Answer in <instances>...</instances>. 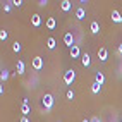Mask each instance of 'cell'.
<instances>
[{"label": "cell", "instance_id": "8", "mask_svg": "<svg viewBox=\"0 0 122 122\" xmlns=\"http://www.w3.org/2000/svg\"><path fill=\"white\" fill-rule=\"evenodd\" d=\"M71 7H72L71 0H62V2H60V9H62L64 12H69V10H71Z\"/></svg>", "mask_w": 122, "mask_h": 122}, {"label": "cell", "instance_id": "28", "mask_svg": "<svg viewBox=\"0 0 122 122\" xmlns=\"http://www.w3.org/2000/svg\"><path fill=\"white\" fill-rule=\"evenodd\" d=\"M91 122H100V119H98V117H93V119H91Z\"/></svg>", "mask_w": 122, "mask_h": 122}, {"label": "cell", "instance_id": "3", "mask_svg": "<svg viewBox=\"0 0 122 122\" xmlns=\"http://www.w3.org/2000/svg\"><path fill=\"white\" fill-rule=\"evenodd\" d=\"M31 66H33V69H35V71L43 69V59H41V57H35L33 62H31Z\"/></svg>", "mask_w": 122, "mask_h": 122}, {"label": "cell", "instance_id": "5", "mask_svg": "<svg viewBox=\"0 0 122 122\" xmlns=\"http://www.w3.org/2000/svg\"><path fill=\"white\" fill-rule=\"evenodd\" d=\"M31 24H33L35 28H40V26H41V15H40V14H33V15H31Z\"/></svg>", "mask_w": 122, "mask_h": 122}, {"label": "cell", "instance_id": "9", "mask_svg": "<svg viewBox=\"0 0 122 122\" xmlns=\"http://www.w3.org/2000/svg\"><path fill=\"white\" fill-rule=\"evenodd\" d=\"M15 69H17V74H24V71H26V64H24L22 60H17Z\"/></svg>", "mask_w": 122, "mask_h": 122}, {"label": "cell", "instance_id": "19", "mask_svg": "<svg viewBox=\"0 0 122 122\" xmlns=\"http://www.w3.org/2000/svg\"><path fill=\"white\" fill-rule=\"evenodd\" d=\"M0 79H2V83L9 79V71H7V69H2V72H0Z\"/></svg>", "mask_w": 122, "mask_h": 122}, {"label": "cell", "instance_id": "12", "mask_svg": "<svg viewBox=\"0 0 122 122\" xmlns=\"http://www.w3.org/2000/svg\"><path fill=\"white\" fill-rule=\"evenodd\" d=\"M79 55H81V50H79V46H77V45H74V46L71 48V57H72V59H77Z\"/></svg>", "mask_w": 122, "mask_h": 122}, {"label": "cell", "instance_id": "21", "mask_svg": "<svg viewBox=\"0 0 122 122\" xmlns=\"http://www.w3.org/2000/svg\"><path fill=\"white\" fill-rule=\"evenodd\" d=\"M7 36H9V33H7L5 29H0V40H2V41H5Z\"/></svg>", "mask_w": 122, "mask_h": 122}, {"label": "cell", "instance_id": "2", "mask_svg": "<svg viewBox=\"0 0 122 122\" xmlns=\"http://www.w3.org/2000/svg\"><path fill=\"white\" fill-rule=\"evenodd\" d=\"M41 103H43V107H45L48 112H50V110L53 108V96H52L50 93H46L43 98H41Z\"/></svg>", "mask_w": 122, "mask_h": 122}, {"label": "cell", "instance_id": "7", "mask_svg": "<svg viewBox=\"0 0 122 122\" xmlns=\"http://www.w3.org/2000/svg\"><path fill=\"white\" fill-rule=\"evenodd\" d=\"M98 59L102 62H105L108 59V50H107V48H100V50H98Z\"/></svg>", "mask_w": 122, "mask_h": 122}, {"label": "cell", "instance_id": "15", "mask_svg": "<svg viewBox=\"0 0 122 122\" xmlns=\"http://www.w3.org/2000/svg\"><path fill=\"white\" fill-rule=\"evenodd\" d=\"M95 81H96L98 84L103 86V83H105V76H103V72H96V74H95Z\"/></svg>", "mask_w": 122, "mask_h": 122}, {"label": "cell", "instance_id": "24", "mask_svg": "<svg viewBox=\"0 0 122 122\" xmlns=\"http://www.w3.org/2000/svg\"><path fill=\"white\" fill-rule=\"evenodd\" d=\"M10 5H12L10 2H7V4H4V10H5V12H10Z\"/></svg>", "mask_w": 122, "mask_h": 122}, {"label": "cell", "instance_id": "25", "mask_svg": "<svg viewBox=\"0 0 122 122\" xmlns=\"http://www.w3.org/2000/svg\"><path fill=\"white\" fill-rule=\"evenodd\" d=\"M46 4H48V2H46V0H40V2H38V5H40V7H45Z\"/></svg>", "mask_w": 122, "mask_h": 122}, {"label": "cell", "instance_id": "23", "mask_svg": "<svg viewBox=\"0 0 122 122\" xmlns=\"http://www.w3.org/2000/svg\"><path fill=\"white\" fill-rule=\"evenodd\" d=\"M10 4H12L14 7H22V4H24V2H22V0H12Z\"/></svg>", "mask_w": 122, "mask_h": 122}, {"label": "cell", "instance_id": "18", "mask_svg": "<svg viewBox=\"0 0 122 122\" xmlns=\"http://www.w3.org/2000/svg\"><path fill=\"white\" fill-rule=\"evenodd\" d=\"M46 46L50 48V50H53V48L57 46V41H55V38H48V40H46Z\"/></svg>", "mask_w": 122, "mask_h": 122}, {"label": "cell", "instance_id": "27", "mask_svg": "<svg viewBox=\"0 0 122 122\" xmlns=\"http://www.w3.org/2000/svg\"><path fill=\"white\" fill-rule=\"evenodd\" d=\"M19 122H29V119H28V117H22V119H21Z\"/></svg>", "mask_w": 122, "mask_h": 122}, {"label": "cell", "instance_id": "6", "mask_svg": "<svg viewBox=\"0 0 122 122\" xmlns=\"http://www.w3.org/2000/svg\"><path fill=\"white\" fill-rule=\"evenodd\" d=\"M110 17H112V21H113V22H117V24H120V22H122V15H120V12H119V10H112Z\"/></svg>", "mask_w": 122, "mask_h": 122}, {"label": "cell", "instance_id": "4", "mask_svg": "<svg viewBox=\"0 0 122 122\" xmlns=\"http://www.w3.org/2000/svg\"><path fill=\"white\" fill-rule=\"evenodd\" d=\"M64 43H66L69 48H72V46H74V35H72V33H66V35H64Z\"/></svg>", "mask_w": 122, "mask_h": 122}, {"label": "cell", "instance_id": "26", "mask_svg": "<svg viewBox=\"0 0 122 122\" xmlns=\"http://www.w3.org/2000/svg\"><path fill=\"white\" fill-rule=\"evenodd\" d=\"M117 52L122 55V43H119V46H117Z\"/></svg>", "mask_w": 122, "mask_h": 122}, {"label": "cell", "instance_id": "11", "mask_svg": "<svg viewBox=\"0 0 122 122\" xmlns=\"http://www.w3.org/2000/svg\"><path fill=\"white\" fill-rule=\"evenodd\" d=\"M45 26H46L48 29H55V26H57L55 17H48V19H46V22H45Z\"/></svg>", "mask_w": 122, "mask_h": 122}, {"label": "cell", "instance_id": "14", "mask_svg": "<svg viewBox=\"0 0 122 122\" xmlns=\"http://www.w3.org/2000/svg\"><path fill=\"white\" fill-rule=\"evenodd\" d=\"M84 17H86V10L83 9V7H79V9L76 10V19L81 21V19H84Z\"/></svg>", "mask_w": 122, "mask_h": 122}, {"label": "cell", "instance_id": "16", "mask_svg": "<svg viewBox=\"0 0 122 122\" xmlns=\"http://www.w3.org/2000/svg\"><path fill=\"white\" fill-rule=\"evenodd\" d=\"M102 91V84H98V83H96V81H95V83L91 84V93H95V95H98Z\"/></svg>", "mask_w": 122, "mask_h": 122}, {"label": "cell", "instance_id": "17", "mask_svg": "<svg viewBox=\"0 0 122 122\" xmlns=\"http://www.w3.org/2000/svg\"><path fill=\"white\" fill-rule=\"evenodd\" d=\"M21 112H22V117H28V113H29V105H28V103H22V105H21Z\"/></svg>", "mask_w": 122, "mask_h": 122}, {"label": "cell", "instance_id": "20", "mask_svg": "<svg viewBox=\"0 0 122 122\" xmlns=\"http://www.w3.org/2000/svg\"><path fill=\"white\" fill-rule=\"evenodd\" d=\"M21 48H22V46H21L19 41H14V43H12V50H14L15 53H19V52H21Z\"/></svg>", "mask_w": 122, "mask_h": 122}, {"label": "cell", "instance_id": "29", "mask_svg": "<svg viewBox=\"0 0 122 122\" xmlns=\"http://www.w3.org/2000/svg\"><path fill=\"white\" fill-rule=\"evenodd\" d=\"M83 122H91V119H84V120H83Z\"/></svg>", "mask_w": 122, "mask_h": 122}, {"label": "cell", "instance_id": "1", "mask_svg": "<svg viewBox=\"0 0 122 122\" xmlns=\"http://www.w3.org/2000/svg\"><path fill=\"white\" fill-rule=\"evenodd\" d=\"M74 79H76V71L69 69V71L64 72V83H66L67 86H71L72 83H74Z\"/></svg>", "mask_w": 122, "mask_h": 122}, {"label": "cell", "instance_id": "10", "mask_svg": "<svg viewBox=\"0 0 122 122\" xmlns=\"http://www.w3.org/2000/svg\"><path fill=\"white\" fill-rule=\"evenodd\" d=\"M89 29H91L93 35H98V33H100V24L96 22V21H93L91 24H89Z\"/></svg>", "mask_w": 122, "mask_h": 122}, {"label": "cell", "instance_id": "13", "mask_svg": "<svg viewBox=\"0 0 122 122\" xmlns=\"http://www.w3.org/2000/svg\"><path fill=\"white\" fill-rule=\"evenodd\" d=\"M81 62H83L84 67H88L89 64H91V57H89L88 53H83V57H81Z\"/></svg>", "mask_w": 122, "mask_h": 122}, {"label": "cell", "instance_id": "22", "mask_svg": "<svg viewBox=\"0 0 122 122\" xmlns=\"http://www.w3.org/2000/svg\"><path fill=\"white\" fill-rule=\"evenodd\" d=\"M66 96H67V100H74L76 95H74V91H72V89H69V91L66 93Z\"/></svg>", "mask_w": 122, "mask_h": 122}]
</instances>
